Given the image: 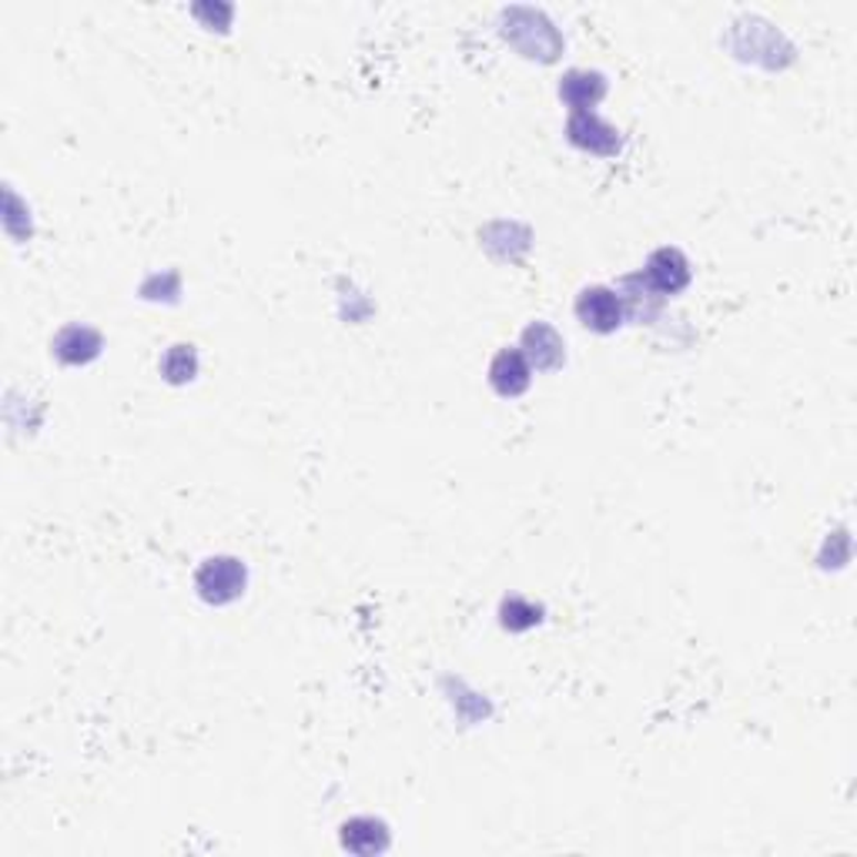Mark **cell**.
Listing matches in <instances>:
<instances>
[{
  "label": "cell",
  "instance_id": "cell-1",
  "mask_svg": "<svg viewBox=\"0 0 857 857\" xmlns=\"http://www.w3.org/2000/svg\"><path fill=\"white\" fill-rule=\"evenodd\" d=\"M576 318L589 328V332H617L620 322H624V295L606 289V285H593V289H583L579 299H576Z\"/></svg>",
  "mask_w": 857,
  "mask_h": 857
},
{
  "label": "cell",
  "instance_id": "cell-2",
  "mask_svg": "<svg viewBox=\"0 0 857 857\" xmlns=\"http://www.w3.org/2000/svg\"><path fill=\"white\" fill-rule=\"evenodd\" d=\"M241 589H244V566L231 556L208 560L198 569V593H201V599H208L215 606L238 599Z\"/></svg>",
  "mask_w": 857,
  "mask_h": 857
},
{
  "label": "cell",
  "instance_id": "cell-3",
  "mask_svg": "<svg viewBox=\"0 0 857 857\" xmlns=\"http://www.w3.org/2000/svg\"><path fill=\"white\" fill-rule=\"evenodd\" d=\"M644 282L660 295H677L690 285V262L680 249H660L650 255L644 269Z\"/></svg>",
  "mask_w": 857,
  "mask_h": 857
},
{
  "label": "cell",
  "instance_id": "cell-4",
  "mask_svg": "<svg viewBox=\"0 0 857 857\" xmlns=\"http://www.w3.org/2000/svg\"><path fill=\"white\" fill-rule=\"evenodd\" d=\"M530 376H533L530 358L520 348H503L493 358V365H489V383H493V389L500 396H506V399L526 393L530 389Z\"/></svg>",
  "mask_w": 857,
  "mask_h": 857
},
{
  "label": "cell",
  "instance_id": "cell-5",
  "mask_svg": "<svg viewBox=\"0 0 857 857\" xmlns=\"http://www.w3.org/2000/svg\"><path fill=\"white\" fill-rule=\"evenodd\" d=\"M569 142L579 148H589L593 155H614L620 148V135L603 125V121L593 111H573L569 117Z\"/></svg>",
  "mask_w": 857,
  "mask_h": 857
},
{
  "label": "cell",
  "instance_id": "cell-6",
  "mask_svg": "<svg viewBox=\"0 0 857 857\" xmlns=\"http://www.w3.org/2000/svg\"><path fill=\"white\" fill-rule=\"evenodd\" d=\"M101 352V335L87 325H67L54 335V355L67 365H84L97 358Z\"/></svg>",
  "mask_w": 857,
  "mask_h": 857
},
{
  "label": "cell",
  "instance_id": "cell-7",
  "mask_svg": "<svg viewBox=\"0 0 857 857\" xmlns=\"http://www.w3.org/2000/svg\"><path fill=\"white\" fill-rule=\"evenodd\" d=\"M523 348H526L523 355L536 365V369H556V365L563 362V342H560V335H556L550 325H543V322H536V325L526 328Z\"/></svg>",
  "mask_w": 857,
  "mask_h": 857
},
{
  "label": "cell",
  "instance_id": "cell-8",
  "mask_svg": "<svg viewBox=\"0 0 857 857\" xmlns=\"http://www.w3.org/2000/svg\"><path fill=\"white\" fill-rule=\"evenodd\" d=\"M606 94V81L603 74H589V71H569L560 84V97L573 107V111H593V104Z\"/></svg>",
  "mask_w": 857,
  "mask_h": 857
},
{
  "label": "cell",
  "instance_id": "cell-9",
  "mask_svg": "<svg viewBox=\"0 0 857 857\" xmlns=\"http://www.w3.org/2000/svg\"><path fill=\"white\" fill-rule=\"evenodd\" d=\"M342 844L355 854H373L386 847V824L373 817H355L342 827Z\"/></svg>",
  "mask_w": 857,
  "mask_h": 857
},
{
  "label": "cell",
  "instance_id": "cell-10",
  "mask_svg": "<svg viewBox=\"0 0 857 857\" xmlns=\"http://www.w3.org/2000/svg\"><path fill=\"white\" fill-rule=\"evenodd\" d=\"M161 373H165V379L175 383V386L195 379V373H198V355H195V348H191V345H171L168 355L161 358Z\"/></svg>",
  "mask_w": 857,
  "mask_h": 857
},
{
  "label": "cell",
  "instance_id": "cell-11",
  "mask_svg": "<svg viewBox=\"0 0 857 857\" xmlns=\"http://www.w3.org/2000/svg\"><path fill=\"white\" fill-rule=\"evenodd\" d=\"M540 617H543V609L530 606L523 599H506L503 603V627L506 630H530V627L540 624Z\"/></svg>",
  "mask_w": 857,
  "mask_h": 857
}]
</instances>
